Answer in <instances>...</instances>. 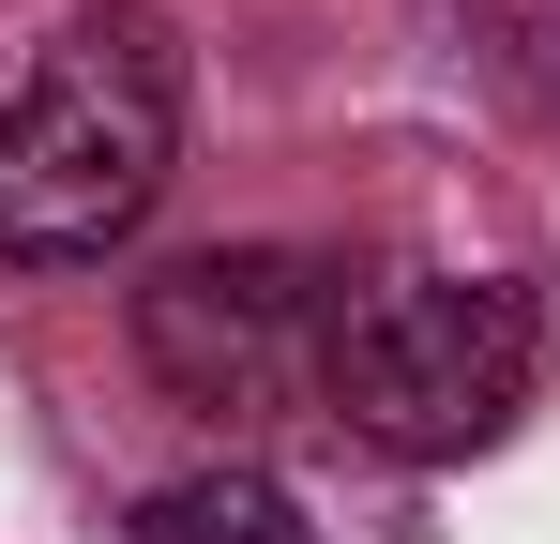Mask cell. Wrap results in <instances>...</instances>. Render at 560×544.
<instances>
[{"instance_id":"obj_2","label":"cell","mask_w":560,"mask_h":544,"mask_svg":"<svg viewBox=\"0 0 560 544\" xmlns=\"http://www.w3.org/2000/svg\"><path fill=\"white\" fill-rule=\"evenodd\" d=\"M546 378V303L500 287V272H364L334 287V333H318V409L349 439L409 453H485Z\"/></svg>"},{"instance_id":"obj_3","label":"cell","mask_w":560,"mask_h":544,"mask_svg":"<svg viewBox=\"0 0 560 544\" xmlns=\"http://www.w3.org/2000/svg\"><path fill=\"white\" fill-rule=\"evenodd\" d=\"M318 333H334V287L288 243H212L137 287V348L183 409H273L288 378H318Z\"/></svg>"},{"instance_id":"obj_4","label":"cell","mask_w":560,"mask_h":544,"mask_svg":"<svg viewBox=\"0 0 560 544\" xmlns=\"http://www.w3.org/2000/svg\"><path fill=\"white\" fill-rule=\"evenodd\" d=\"M121 544H303V499H288L273 469H167L137 515H121Z\"/></svg>"},{"instance_id":"obj_1","label":"cell","mask_w":560,"mask_h":544,"mask_svg":"<svg viewBox=\"0 0 560 544\" xmlns=\"http://www.w3.org/2000/svg\"><path fill=\"white\" fill-rule=\"evenodd\" d=\"M183 167V61L152 15H61L0 61V258L77 272L137 243V212Z\"/></svg>"}]
</instances>
